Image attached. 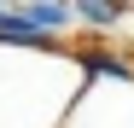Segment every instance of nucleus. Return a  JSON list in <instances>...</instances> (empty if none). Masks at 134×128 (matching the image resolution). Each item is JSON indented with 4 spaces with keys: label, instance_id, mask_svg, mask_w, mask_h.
I'll return each instance as SVG.
<instances>
[{
    "label": "nucleus",
    "instance_id": "obj_1",
    "mask_svg": "<svg viewBox=\"0 0 134 128\" xmlns=\"http://www.w3.org/2000/svg\"><path fill=\"white\" fill-rule=\"evenodd\" d=\"M70 12H76V29H87V35H117L134 24L128 0H70Z\"/></svg>",
    "mask_w": 134,
    "mask_h": 128
},
{
    "label": "nucleus",
    "instance_id": "obj_2",
    "mask_svg": "<svg viewBox=\"0 0 134 128\" xmlns=\"http://www.w3.org/2000/svg\"><path fill=\"white\" fill-rule=\"evenodd\" d=\"M18 12H24V18H29L35 29L58 35V41L70 35V29H76V12H70V0H18Z\"/></svg>",
    "mask_w": 134,
    "mask_h": 128
},
{
    "label": "nucleus",
    "instance_id": "obj_3",
    "mask_svg": "<svg viewBox=\"0 0 134 128\" xmlns=\"http://www.w3.org/2000/svg\"><path fill=\"white\" fill-rule=\"evenodd\" d=\"M6 6H18V0H0V12H6Z\"/></svg>",
    "mask_w": 134,
    "mask_h": 128
},
{
    "label": "nucleus",
    "instance_id": "obj_4",
    "mask_svg": "<svg viewBox=\"0 0 134 128\" xmlns=\"http://www.w3.org/2000/svg\"><path fill=\"white\" fill-rule=\"evenodd\" d=\"M128 6H134V0H128Z\"/></svg>",
    "mask_w": 134,
    "mask_h": 128
}]
</instances>
